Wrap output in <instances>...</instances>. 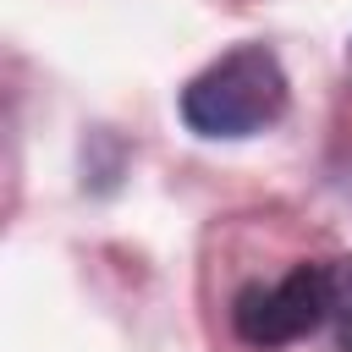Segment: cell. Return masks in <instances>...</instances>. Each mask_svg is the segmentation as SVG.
Listing matches in <instances>:
<instances>
[{
    "mask_svg": "<svg viewBox=\"0 0 352 352\" xmlns=\"http://www.w3.org/2000/svg\"><path fill=\"white\" fill-rule=\"evenodd\" d=\"M330 319V270L324 264H292L275 280H253L231 297V330L253 352L292 346L314 336Z\"/></svg>",
    "mask_w": 352,
    "mask_h": 352,
    "instance_id": "cell-2",
    "label": "cell"
},
{
    "mask_svg": "<svg viewBox=\"0 0 352 352\" xmlns=\"http://www.w3.org/2000/svg\"><path fill=\"white\" fill-rule=\"evenodd\" d=\"M330 330H336V346L352 352V253L346 258H330Z\"/></svg>",
    "mask_w": 352,
    "mask_h": 352,
    "instance_id": "cell-3",
    "label": "cell"
},
{
    "mask_svg": "<svg viewBox=\"0 0 352 352\" xmlns=\"http://www.w3.org/2000/svg\"><path fill=\"white\" fill-rule=\"evenodd\" d=\"M292 104V82L286 66L270 44H231L226 55H214L198 77H187L176 110L187 121V132L198 138H258L270 132Z\"/></svg>",
    "mask_w": 352,
    "mask_h": 352,
    "instance_id": "cell-1",
    "label": "cell"
}]
</instances>
